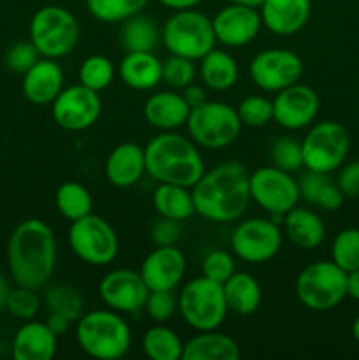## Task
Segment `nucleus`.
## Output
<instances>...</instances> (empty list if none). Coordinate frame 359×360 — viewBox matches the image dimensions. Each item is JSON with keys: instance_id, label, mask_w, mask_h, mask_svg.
Instances as JSON below:
<instances>
[{"instance_id": "nucleus-1", "label": "nucleus", "mask_w": 359, "mask_h": 360, "mask_svg": "<svg viewBox=\"0 0 359 360\" xmlns=\"http://www.w3.org/2000/svg\"><path fill=\"white\" fill-rule=\"evenodd\" d=\"M56 266V238L39 218L21 221L7 241V267L16 285L41 290L51 280Z\"/></svg>"}, {"instance_id": "nucleus-2", "label": "nucleus", "mask_w": 359, "mask_h": 360, "mask_svg": "<svg viewBox=\"0 0 359 360\" xmlns=\"http://www.w3.org/2000/svg\"><path fill=\"white\" fill-rule=\"evenodd\" d=\"M196 213L215 224L238 220L250 204V174L239 162H224L204 171L192 186Z\"/></svg>"}, {"instance_id": "nucleus-3", "label": "nucleus", "mask_w": 359, "mask_h": 360, "mask_svg": "<svg viewBox=\"0 0 359 360\" xmlns=\"http://www.w3.org/2000/svg\"><path fill=\"white\" fill-rule=\"evenodd\" d=\"M144 162L146 172L155 181L187 188H192L206 171L197 144L172 130L158 134L144 146Z\"/></svg>"}, {"instance_id": "nucleus-4", "label": "nucleus", "mask_w": 359, "mask_h": 360, "mask_svg": "<svg viewBox=\"0 0 359 360\" xmlns=\"http://www.w3.org/2000/svg\"><path fill=\"white\" fill-rule=\"evenodd\" d=\"M76 341L90 357L116 360L130 350L132 334L118 311L95 309L83 313L76 322Z\"/></svg>"}, {"instance_id": "nucleus-5", "label": "nucleus", "mask_w": 359, "mask_h": 360, "mask_svg": "<svg viewBox=\"0 0 359 360\" xmlns=\"http://www.w3.org/2000/svg\"><path fill=\"white\" fill-rule=\"evenodd\" d=\"M162 41L171 55L201 60L215 48L213 23L206 14L194 9L176 11L162 28Z\"/></svg>"}, {"instance_id": "nucleus-6", "label": "nucleus", "mask_w": 359, "mask_h": 360, "mask_svg": "<svg viewBox=\"0 0 359 360\" xmlns=\"http://www.w3.org/2000/svg\"><path fill=\"white\" fill-rule=\"evenodd\" d=\"M81 28L65 7L44 6L32 16L30 41L44 58H62L76 48Z\"/></svg>"}, {"instance_id": "nucleus-7", "label": "nucleus", "mask_w": 359, "mask_h": 360, "mask_svg": "<svg viewBox=\"0 0 359 360\" xmlns=\"http://www.w3.org/2000/svg\"><path fill=\"white\" fill-rule=\"evenodd\" d=\"M185 127L189 130V137L197 146L220 150L238 139L243 123L236 108L225 102L206 101L190 109Z\"/></svg>"}, {"instance_id": "nucleus-8", "label": "nucleus", "mask_w": 359, "mask_h": 360, "mask_svg": "<svg viewBox=\"0 0 359 360\" xmlns=\"http://www.w3.org/2000/svg\"><path fill=\"white\" fill-rule=\"evenodd\" d=\"M296 295L306 309L329 311L347 297V273L333 260L310 264L298 274Z\"/></svg>"}, {"instance_id": "nucleus-9", "label": "nucleus", "mask_w": 359, "mask_h": 360, "mask_svg": "<svg viewBox=\"0 0 359 360\" xmlns=\"http://www.w3.org/2000/svg\"><path fill=\"white\" fill-rule=\"evenodd\" d=\"M178 308L187 326L199 330H215L227 316L224 287L217 281L199 276L185 285L180 292Z\"/></svg>"}, {"instance_id": "nucleus-10", "label": "nucleus", "mask_w": 359, "mask_h": 360, "mask_svg": "<svg viewBox=\"0 0 359 360\" xmlns=\"http://www.w3.org/2000/svg\"><path fill=\"white\" fill-rule=\"evenodd\" d=\"M69 245L74 255L88 266H109L118 255V236L115 229L99 214H87L70 221Z\"/></svg>"}, {"instance_id": "nucleus-11", "label": "nucleus", "mask_w": 359, "mask_h": 360, "mask_svg": "<svg viewBox=\"0 0 359 360\" xmlns=\"http://www.w3.org/2000/svg\"><path fill=\"white\" fill-rule=\"evenodd\" d=\"M303 165L308 171L329 172L341 167L348 155L351 137L338 122H320L308 130L301 143Z\"/></svg>"}, {"instance_id": "nucleus-12", "label": "nucleus", "mask_w": 359, "mask_h": 360, "mask_svg": "<svg viewBox=\"0 0 359 360\" xmlns=\"http://www.w3.org/2000/svg\"><path fill=\"white\" fill-rule=\"evenodd\" d=\"M250 199L278 224L277 218L284 220V214L298 206L299 185L291 172L277 165H264L250 174Z\"/></svg>"}, {"instance_id": "nucleus-13", "label": "nucleus", "mask_w": 359, "mask_h": 360, "mask_svg": "<svg viewBox=\"0 0 359 360\" xmlns=\"http://www.w3.org/2000/svg\"><path fill=\"white\" fill-rule=\"evenodd\" d=\"M282 234L277 221L250 218L241 221L231 236V248L239 260L264 264L275 259L282 248Z\"/></svg>"}, {"instance_id": "nucleus-14", "label": "nucleus", "mask_w": 359, "mask_h": 360, "mask_svg": "<svg viewBox=\"0 0 359 360\" xmlns=\"http://www.w3.org/2000/svg\"><path fill=\"white\" fill-rule=\"evenodd\" d=\"M303 70L305 65L301 56L285 48H271L257 53L248 67L253 84L264 91H280L299 83Z\"/></svg>"}, {"instance_id": "nucleus-15", "label": "nucleus", "mask_w": 359, "mask_h": 360, "mask_svg": "<svg viewBox=\"0 0 359 360\" xmlns=\"http://www.w3.org/2000/svg\"><path fill=\"white\" fill-rule=\"evenodd\" d=\"M102 111L99 91L83 84L63 88L58 97L51 102L53 120L58 127L69 132H81L94 125Z\"/></svg>"}, {"instance_id": "nucleus-16", "label": "nucleus", "mask_w": 359, "mask_h": 360, "mask_svg": "<svg viewBox=\"0 0 359 360\" xmlns=\"http://www.w3.org/2000/svg\"><path fill=\"white\" fill-rule=\"evenodd\" d=\"M150 288L141 273L132 269L109 271L99 283L101 301L118 313H136L144 309Z\"/></svg>"}, {"instance_id": "nucleus-17", "label": "nucleus", "mask_w": 359, "mask_h": 360, "mask_svg": "<svg viewBox=\"0 0 359 360\" xmlns=\"http://www.w3.org/2000/svg\"><path fill=\"white\" fill-rule=\"evenodd\" d=\"M320 101L313 88L296 83L277 91L273 98V120L287 130L308 127L319 112Z\"/></svg>"}, {"instance_id": "nucleus-18", "label": "nucleus", "mask_w": 359, "mask_h": 360, "mask_svg": "<svg viewBox=\"0 0 359 360\" xmlns=\"http://www.w3.org/2000/svg\"><path fill=\"white\" fill-rule=\"evenodd\" d=\"M211 23L217 42L227 48H241L259 35L263 18L256 7L229 4L215 14Z\"/></svg>"}, {"instance_id": "nucleus-19", "label": "nucleus", "mask_w": 359, "mask_h": 360, "mask_svg": "<svg viewBox=\"0 0 359 360\" xmlns=\"http://www.w3.org/2000/svg\"><path fill=\"white\" fill-rule=\"evenodd\" d=\"M187 260L180 248L157 246L141 264V276L150 290H175L185 276Z\"/></svg>"}, {"instance_id": "nucleus-20", "label": "nucleus", "mask_w": 359, "mask_h": 360, "mask_svg": "<svg viewBox=\"0 0 359 360\" xmlns=\"http://www.w3.org/2000/svg\"><path fill=\"white\" fill-rule=\"evenodd\" d=\"M263 25L277 35L298 34L310 20V0H264L259 9Z\"/></svg>"}, {"instance_id": "nucleus-21", "label": "nucleus", "mask_w": 359, "mask_h": 360, "mask_svg": "<svg viewBox=\"0 0 359 360\" xmlns=\"http://www.w3.org/2000/svg\"><path fill=\"white\" fill-rule=\"evenodd\" d=\"M23 95L35 105L51 104L63 90V70L56 60L42 56L23 74Z\"/></svg>"}, {"instance_id": "nucleus-22", "label": "nucleus", "mask_w": 359, "mask_h": 360, "mask_svg": "<svg viewBox=\"0 0 359 360\" xmlns=\"http://www.w3.org/2000/svg\"><path fill=\"white\" fill-rule=\"evenodd\" d=\"M104 172L108 181L116 188L134 186L146 172L144 148L137 143H122L115 146L106 160Z\"/></svg>"}, {"instance_id": "nucleus-23", "label": "nucleus", "mask_w": 359, "mask_h": 360, "mask_svg": "<svg viewBox=\"0 0 359 360\" xmlns=\"http://www.w3.org/2000/svg\"><path fill=\"white\" fill-rule=\"evenodd\" d=\"M58 336L46 322L27 320L16 330L13 340L14 360H49L56 354Z\"/></svg>"}, {"instance_id": "nucleus-24", "label": "nucleus", "mask_w": 359, "mask_h": 360, "mask_svg": "<svg viewBox=\"0 0 359 360\" xmlns=\"http://www.w3.org/2000/svg\"><path fill=\"white\" fill-rule=\"evenodd\" d=\"M190 108L182 94L158 91L150 95L143 105V116L148 125L158 130H175L187 123Z\"/></svg>"}, {"instance_id": "nucleus-25", "label": "nucleus", "mask_w": 359, "mask_h": 360, "mask_svg": "<svg viewBox=\"0 0 359 360\" xmlns=\"http://www.w3.org/2000/svg\"><path fill=\"white\" fill-rule=\"evenodd\" d=\"M284 234L299 250H315L326 238V225L315 211L292 207L284 214Z\"/></svg>"}, {"instance_id": "nucleus-26", "label": "nucleus", "mask_w": 359, "mask_h": 360, "mask_svg": "<svg viewBox=\"0 0 359 360\" xmlns=\"http://www.w3.org/2000/svg\"><path fill=\"white\" fill-rule=\"evenodd\" d=\"M239 345L227 334L203 330L183 345L182 360H238Z\"/></svg>"}, {"instance_id": "nucleus-27", "label": "nucleus", "mask_w": 359, "mask_h": 360, "mask_svg": "<svg viewBox=\"0 0 359 360\" xmlns=\"http://www.w3.org/2000/svg\"><path fill=\"white\" fill-rule=\"evenodd\" d=\"M118 74L134 90H151L162 81V62L151 51L127 53L120 62Z\"/></svg>"}, {"instance_id": "nucleus-28", "label": "nucleus", "mask_w": 359, "mask_h": 360, "mask_svg": "<svg viewBox=\"0 0 359 360\" xmlns=\"http://www.w3.org/2000/svg\"><path fill=\"white\" fill-rule=\"evenodd\" d=\"M224 297L229 311L236 315H252L263 302V288L248 273L236 271L224 285Z\"/></svg>"}, {"instance_id": "nucleus-29", "label": "nucleus", "mask_w": 359, "mask_h": 360, "mask_svg": "<svg viewBox=\"0 0 359 360\" xmlns=\"http://www.w3.org/2000/svg\"><path fill=\"white\" fill-rule=\"evenodd\" d=\"M299 199L326 211L340 210L345 195L326 172L306 171L298 181Z\"/></svg>"}, {"instance_id": "nucleus-30", "label": "nucleus", "mask_w": 359, "mask_h": 360, "mask_svg": "<svg viewBox=\"0 0 359 360\" xmlns=\"http://www.w3.org/2000/svg\"><path fill=\"white\" fill-rule=\"evenodd\" d=\"M238 63L229 53L222 49H211L201 58L199 76L204 86L213 91H225L238 81Z\"/></svg>"}, {"instance_id": "nucleus-31", "label": "nucleus", "mask_w": 359, "mask_h": 360, "mask_svg": "<svg viewBox=\"0 0 359 360\" xmlns=\"http://www.w3.org/2000/svg\"><path fill=\"white\" fill-rule=\"evenodd\" d=\"M153 206L158 217L169 220H189L196 213L192 190L172 183H158L153 192Z\"/></svg>"}, {"instance_id": "nucleus-32", "label": "nucleus", "mask_w": 359, "mask_h": 360, "mask_svg": "<svg viewBox=\"0 0 359 360\" xmlns=\"http://www.w3.org/2000/svg\"><path fill=\"white\" fill-rule=\"evenodd\" d=\"M158 30L150 18L143 14H134L122 21L120 42L127 53L134 51H153L158 42Z\"/></svg>"}, {"instance_id": "nucleus-33", "label": "nucleus", "mask_w": 359, "mask_h": 360, "mask_svg": "<svg viewBox=\"0 0 359 360\" xmlns=\"http://www.w3.org/2000/svg\"><path fill=\"white\" fill-rule=\"evenodd\" d=\"M143 352L151 360H180L183 355V341L164 323L150 327L143 336Z\"/></svg>"}, {"instance_id": "nucleus-34", "label": "nucleus", "mask_w": 359, "mask_h": 360, "mask_svg": "<svg viewBox=\"0 0 359 360\" xmlns=\"http://www.w3.org/2000/svg\"><path fill=\"white\" fill-rule=\"evenodd\" d=\"M55 204L65 220L74 221L92 213L94 199L90 190L77 181H65L56 188Z\"/></svg>"}, {"instance_id": "nucleus-35", "label": "nucleus", "mask_w": 359, "mask_h": 360, "mask_svg": "<svg viewBox=\"0 0 359 360\" xmlns=\"http://www.w3.org/2000/svg\"><path fill=\"white\" fill-rule=\"evenodd\" d=\"M44 304L48 313H58L70 322L76 323L83 315L84 302L77 288L69 283H56L49 287L44 294Z\"/></svg>"}, {"instance_id": "nucleus-36", "label": "nucleus", "mask_w": 359, "mask_h": 360, "mask_svg": "<svg viewBox=\"0 0 359 360\" xmlns=\"http://www.w3.org/2000/svg\"><path fill=\"white\" fill-rule=\"evenodd\" d=\"M150 0H87V9L95 20L104 23H118L139 14Z\"/></svg>"}, {"instance_id": "nucleus-37", "label": "nucleus", "mask_w": 359, "mask_h": 360, "mask_svg": "<svg viewBox=\"0 0 359 360\" xmlns=\"http://www.w3.org/2000/svg\"><path fill=\"white\" fill-rule=\"evenodd\" d=\"M115 65L104 55H92L80 67V83L94 91H102L113 83Z\"/></svg>"}, {"instance_id": "nucleus-38", "label": "nucleus", "mask_w": 359, "mask_h": 360, "mask_svg": "<svg viewBox=\"0 0 359 360\" xmlns=\"http://www.w3.org/2000/svg\"><path fill=\"white\" fill-rule=\"evenodd\" d=\"M331 260L345 273L359 269V229L338 232L331 246Z\"/></svg>"}, {"instance_id": "nucleus-39", "label": "nucleus", "mask_w": 359, "mask_h": 360, "mask_svg": "<svg viewBox=\"0 0 359 360\" xmlns=\"http://www.w3.org/2000/svg\"><path fill=\"white\" fill-rule=\"evenodd\" d=\"M41 304L42 299L39 297L37 290L20 287V285L9 288V294L6 299V309L9 311V315L16 320H21V322L34 320L37 313L41 311Z\"/></svg>"}, {"instance_id": "nucleus-40", "label": "nucleus", "mask_w": 359, "mask_h": 360, "mask_svg": "<svg viewBox=\"0 0 359 360\" xmlns=\"http://www.w3.org/2000/svg\"><path fill=\"white\" fill-rule=\"evenodd\" d=\"M239 120L246 127H264L273 120V101L263 95H248L236 108Z\"/></svg>"}, {"instance_id": "nucleus-41", "label": "nucleus", "mask_w": 359, "mask_h": 360, "mask_svg": "<svg viewBox=\"0 0 359 360\" xmlns=\"http://www.w3.org/2000/svg\"><path fill=\"white\" fill-rule=\"evenodd\" d=\"M196 65L194 60L180 55H169L162 62V81L172 88H185L196 79Z\"/></svg>"}, {"instance_id": "nucleus-42", "label": "nucleus", "mask_w": 359, "mask_h": 360, "mask_svg": "<svg viewBox=\"0 0 359 360\" xmlns=\"http://www.w3.org/2000/svg\"><path fill=\"white\" fill-rule=\"evenodd\" d=\"M271 160L273 165L287 172L298 171L303 167V146L299 141L291 137H280L271 148Z\"/></svg>"}, {"instance_id": "nucleus-43", "label": "nucleus", "mask_w": 359, "mask_h": 360, "mask_svg": "<svg viewBox=\"0 0 359 360\" xmlns=\"http://www.w3.org/2000/svg\"><path fill=\"white\" fill-rule=\"evenodd\" d=\"M201 271H203L204 278L224 285L236 273L234 257L225 250H213L204 257Z\"/></svg>"}, {"instance_id": "nucleus-44", "label": "nucleus", "mask_w": 359, "mask_h": 360, "mask_svg": "<svg viewBox=\"0 0 359 360\" xmlns=\"http://www.w3.org/2000/svg\"><path fill=\"white\" fill-rule=\"evenodd\" d=\"M41 60V53L34 46L32 41H20L9 46L4 56L7 69L16 74H25L28 69L35 65Z\"/></svg>"}, {"instance_id": "nucleus-45", "label": "nucleus", "mask_w": 359, "mask_h": 360, "mask_svg": "<svg viewBox=\"0 0 359 360\" xmlns=\"http://www.w3.org/2000/svg\"><path fill=\"white\" fill-rule=\"evenodd\" d=\"M176 306L172 290H150L144 309L155 323H165L175 316Z\"/></svg>"}, {"instance_id": "nucleus-46", "label": "nucleus", "mask_w": 359, "mask_h": 360, "mask_svg": "<svg viewBox=\"0 0 359 360\" xmlns=\"http://www.w3.org/2000/svg\"><path fill=\"white\" fill-rule=\"evenodd\" d=\"M151 241L157 246H172L182 236L180 221L169 220V218L160 217L153 225H151Z\"/></svg>"}, {"instance_id": "nucleus-47", "label": "nucleus", "mask_w": 359, "mask_h": 360, "mask_svg": "<svg viewBox=\"0 0 359 360\" xmlns=\"http://www.w3.org/2000/svg\"><path fill=\"white\" fill-rule=\"evenodd\" d=\"M336 185L345 197H359V160L341 164Z\"/></svg>"}, {"instance_id": "nucleus-48", "label": "nucleus", "mask_w": 359, "mask_h": 360, "mask_svg": "<svg viewBox=\"0 0 359 360\" xmlns=\"http://www.w3.org/2000/svg\"><path fill=\"white\" fill-rule=\"evenodd\" d=\"M183 98H185V102L189 104L190 109L197 108V105L204 104V102L208 101V95H206V90H204L201 84H196V83H190L189 86L183 88Z\"/></svg>"}, {"instance_id": "nucleus-49", "label": "nucleus", "mask_w": 359, "mask_h": 360, "mask_svg": "<svg viewBox=\"0 0 359 360\" xmlns=\"http://www.w3.org/2000/svg\"><path fill=\"white\" fill-rule=\"evenodd\" d=\"M46 323H48V327L56 334V336H62V334H65L67 330H69V327L73 326V322H70L69 319L58 315V313H48Z\"/></svg>"}, {"instance_id": "nucleus-50", "label": "nucleus", "mask_w": 359, "mask_h": 360, "mask_svg": "<svg viewBox=\"0 0 359 360\" xmlns=\"http://www.w3.org/2000/svg\"><path fill=\"white\" fill-rule=\"evenodd\" d=\"M347 295L359 301V269L347 273Z\"/></svg>"}, {"instance_id": "nucleus-51", "label": "nucleus", "mask_w": 359, "mask_h": 360, "mask_svg": "<svg viewBox=\"0 0 359 360\" xmlns=\"http://www.w3.org/2000/svg\"><path fill=\"white\" fill-rule=\"evenodd\" d=\"M162 6L169 7V9L182 11V9H194L201 0H157Z\"/></svg>"}, {"instance_id": "nucleus-52", "label": "nucleus", "mask_w": 359, "mask_h": 360, "mask_svg": "<svg viewBox=\"0 0 359 360\" xmlns=\"http://www.w3.org/2000/svg\"><path fill=\"white\" fill-rule=\"evenodd\" d=\"M9 283H7L6 276L2 274V271H0V313L6 309V299H7V294H9Z\"/></svg>"}, {"instance_id": "nucleus-53", "label": "nucleus", "mask_w": 359, "mask_h": 360, "mask_svg": "<svg viewBox=\"0 0 359 360\" xmlns=\"http://www.w3.org/2000/svg\"><path fill=\"white\" fill-rule=\"evenodd\" d=\"M229 4H238V6H246V7H256L260 9V6L264 4V0H227Z\"/></svg>"}, {"instance_id": "nucleus-54", "label": "nucleus", "mask_w": 359, "mask_h": 360, "mask_svg": "<svg viewBox=\"0 0 359 360\" xmlns=\"http://www.w3.org/2000/svg\"><path fill=\"white\" fill-rule=\"evenodd\" d=\"M352 336H354V340L359 343V316L354 320V323H352Z\"/></svg>"}]
</instances>
